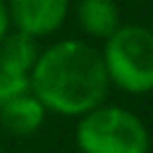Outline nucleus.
Segmentation results:
<instances>
[{
    "label": "nucleus",
    "mask_w": 153,
    "mask_h": 153,
    "mask_svg": "<svg viewBox=\"0 0 153 153\" xmlns=\"http://www.w3.org/2000/svg\"><path fill=\"white\" fill-rule=\"evenodd\" d=\"M10 24L17 26V31L41 38L53 33L67 17L69 0H7Z\"/></svg>",
    "instance_id": "5"
},
{
    "label": "nucleus",
    "mask_w": 153,
    "mask_h": 153,
    "mask_svg": "<svg viewBox=\"0 0 153 153\" xmlns=\"http://www.w3.org/2000/svg\"><path fill=\"white\" fill-rule=\"evenodd\" d=\"M76 19L93 38H110L120 26V7L115 0H79Z\"/></svg>",
    "instance_id": "7"
},
{
    "label": "nucleus",
    "mask_w": 153,
    "mask_h": 153,
    "mask_svg": "<svg viewBox=\"0 0 153 153\" xmlns=\"http://www.w3.org/2000/svg\"><path fill=\"white\" fill-rule=\"evenodd\" d=\"M108 81L127 93L153 91V31L141 24H120L103 45Z\"/></svg>",
    "instance_id": "2"
},
{
    "label": "nucleus",
    "mask_w": 153,
    "mask_h": 153,
    "mask_svg": "<svg viewBox=\"0 0 153 153\" xmlns=\"http://www.w3.org/2000/svg\"><path fill=\"white\" fill-rule=\"evenodd\" d=\"M38 57L36 38L14 31L0 41V103L26 93L29 76Z\"/></svg>",
    "instance_id": "4"
},
{
    "label": "nucleus",
    "mask_w": 153,
    "mask_h": 153,
    "mask_svg": "<svg viewBox=\"0 0 153 153\" xmlns=\"http://www.w3.org/2000/svg\"><path fill=\"white\" fill-rule=\"evenodd\" d=\"M45 108L41 105V100L26 91L19 93L5 103H0V124L5 131L14 134V136H26L41 129L43 120H45Z\"/></svg>",
    "instance_id": "6"
},
{
    "label": "nucleus",
    "mask_w": 153,
    "mask_h": 153,
    "mask_svg": "<svg viewBox=\"0 0 153 153\" xmlns=\"http://www.w3.org/2000/svg\"><path fill=\"white\" fill-rule=\"evenodd\" d=\"M110 81L100 50L84 41L65 38L38 53L29 91L50 112L81 117L103 105Z\"/></svg>",
    "instance_id": "1"
},
{
    "label": "nucleus",
    "mask_w": 153,
    "mask_h": 153,
    "mask_svg": "<svg viewBox=\"0 0 153 153\" xmlns=\"http://www.w3.org/2000/svg\"><path fill=\"white\" fill-rule=\"evenodd\" d=\"M7 29H10V12H7L5 0H0V41H2V38L10 33Z\"/></svg>",
    "instance_id": "8"
},
{
    "label": "nucleus",
    "mask_w": 153,
    "mask_h": 153,
    "mask_svg": "<svg viewBox=\"0 0 153 153\" xmlns=\"http://www.w3.org/2000/svg\"><path fill=\"white\" fill-rule=\"evenodd\" d=\"M81 153H148V129L129 110L98 105L79 117L74 131Z\"/></svg>",
    "instance_id": "3"
}]
</instances>
